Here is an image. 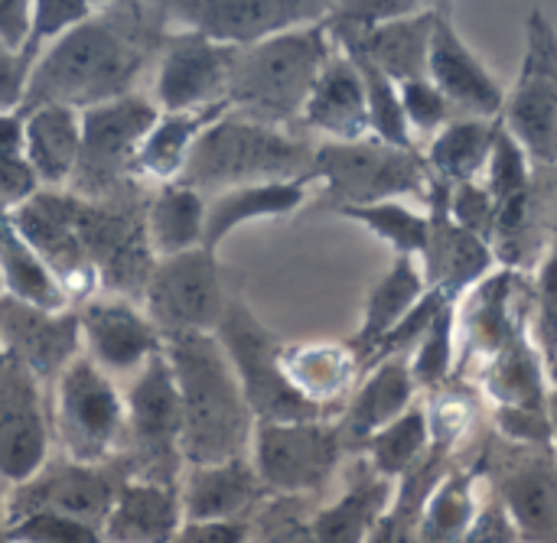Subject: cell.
Wrapping results in <instances>:
<instances>
[{
    "label": "cell",
    "mask_w": 557,
    "mask_h": 543,
    "mask_svg": "<svg viewBox=\"0 0 557 543\" xmlns=\"http://www.w3.org/2000/svg\"><path fill=\"white\" fill-rule=\"evenodd\" d=\"M499 443L483 446V476H493L519 543H557V453Z\"/></svg>",
    "instance_id": "14"
},
{
    "label": "cell",
    "mask_w": 557,
    "mask_h": 543,
    "mask_svg": "<svg viewBox=\"0 0 557 543\" xmlns=\"http://www.w3.org/2000/svg\"><path fill=\"white\" fill-rule=\"evenodd\" d=\"M447 192L450 186L431 176L424 195V205L431 209H428V244L421 254V274L428 290L460 306V300L496 270V254L486 241L473 238L450 218Z\"/></svg>",
    "instance_id": "20"
},
{
    "label": "cell",
    "mask_w": 557,
    "mask_h": 543,
    "mask_svg": "<svg viewBox=\"0 0 557 543\" xmlns=\"http://www.w3.org/2000/svg\"><path fill=\"white\" fill-rule=\"evenodd\" d=\"M330 3L320 0H183L166 3L170 29H193L228 49H248L271 36L323 23Z\"/></svg>",
    "instance_id": "16"
},
{
    "label": "cell",
    "mask_w": 557,
    "mask_h": 543,
    "mask_svg": "<svg viewBox=\"0 0 557 543\" xmlns=\"http://www.w3.org/2000/svg\"><path fill=\"white\" fill-rule=\"evenodd\" d=\"M398 94H401V111H405V121H408V130L411 137L414 134H441L457 114L454 108L447 104V98L437 91V85L431 78H414V81H401L398 85Z\"/></svg>",
    "instance_id": "49"
},
{
    "label": "cell",
    "mask_w": 557,
    "mask_h": 543,
    "mask_svg": "<svg viewBox=\"0 0 557 543\" xmlns=\"http://www.w3.org/2000/svg\"><path fill=\"white\" fill-rule=\"evenodd\" d=\"M346 443L336 420H300V424H255L251 469L264 485L268 498H310L330 485Z\"/></svg>",
    "instance_id": "10"
},
{
    "label": "cell",
    "mask_w": 557,
    "mask_h": 543,
    "mask_svg": "<svg viewBox=\"0 0 557 543\" xmlns=\"http://www.w3.org/2000/svg\"><path fill=\"white\" fill-rule=\"evenodd\" d=\"M26 117L20 111H0V156H23Z\"/></svg>",
    "instance_id": "57"
},
{
    "label": "cell",
    "mask_w": 557,
    "mask_h": 543,
    "mask_svg": "<svg viewBox=\"0 0 557 543\" xmlns=\"http://www.w3.org/2000/svg\"><path fill=\"white\" fill-rule=\"evenodd\" d=\"M529 306H532V280L525 270L496 267L486 280H480L457 306V375L467 378L470 368L486 365L499 355L512 339L529 332Z\"/></svg>",
    "instance_id": "15"
},
{
    "label": "cell",
    "mask_w": 557,
    "mask_h": 543,
    "mask_svg": "<svg viewBox=\"0 0 557 543\" xmlns=\"http://www.w3.org/2000/svg\"><path fill=\"white\" fill-rule=\"evenodd\" d=\"M336 52L326 23L300 26L238 49L228 78V108L248 121L290 130L300 124L307 98Z\"/></svg>",
    "instance_id": "3"
},
{
    "label": "cell",
    "mask_w": 557,
    "mask_h": 543,
    "mask_svg": "<svg viewBox=\"0 0 557 543\" xmlns=\"http://www.w3.org/2000/svg\"><path fill=\"white\" fill-rule=\"evenodd\" d=\"M75 310L82 329V355L108 378L137 375L150 358L163 355V336L140 303L101 293Z\"/></svg>",
    "instance_id": "21"
},
{
    "label": "cell",
    "mask_w": 557,
    "mask_h": 543,
    "mask_svg": "<svg viewBox=\"0 0 557 543\" xmlns=\"http://www.w3.org/2000/svg\"><path fill=\"white\" fill-rule=\"evenodd\" d=\"M248 538H251V518L248 521H183L170 543H248Z\"/></svg>",
    "instance_id": "53"
},
{
    "label": "cell",
    "mask_w": 557,
    "mask_h": 543,
    "mask_svg": "<svg viewBox=\"0 0 557 543\" xmlns=\"http://www.w3.org/2000/svg\"><path fill=\"white\" fill-rule=\"evenodd\" d=\"M3 534L13 543H104L98 525L65 515H49V512L13 518L7 521Z\"/></svg>",
    "instance_id": "48"
},
{
    "label": "cell",
    "mask_w": 557,
    "mask_h": 543,
    "mask_svg": "<svg viewBox=\"0 0 557 543\" xmlns=\"http://www.w3.org/2000/svg\"><path fill=\"white\" fill-rule=\"evenodd\" d=\"M29 20H33V3L0 0V46L20 55L29 39Z\"/></svg>",
    "instance_id": "55"
},
{
    "label": "cell",
    "mask_w": 557,
    "mask_h": 543,
    "mask_svg": "<svg viewBox=\"0 0 557 543\" xmlns=\"http://www.w3.org/2000/svg\"><path fill=\"white\" fill-rule=\"evenodd\" d=\"M428 78L437 85V91L447 98L457 117H480V121L503 117L506 85L490 72V65L463 39L447 3H437Z\"/></svg>",
    "instance_id": "23"
},
{
    "label": "cell",
    "mask_w": 557,
    "mask_h": 543,
    "mask_svg": "<svg viewBox=\"0 0 557 543\" xmlns=\"http://www.w3.org/2000/svg\"><path fill=\"white\" fill-rule=\"evenodd\" d=\"M0 543H13V541H10V538H7V534L0 531Z\"/></svg>",
    "instance_id": "61"
},
{
    "label": "cell",
    "mask_w": 557,
    "mask_h": 543,
    "mask_svg": "<svg viewBox=\"0 0 557 543\" xmlns=\"http://www.w3.org/2000/svg\"><path fill=\"white\" fill-rule=\"evenodd\" d=\"M49 424L62 459L82 466L114 463L127 424L124 394L114 378L78 355L49 388Z\"/></svg>",
    "instance_id": "7"
},
{
    "label": "cell",
    "mask_w": 557,
    "mask_h": 543,
    "mask_svg": "<svg viewBox=\"0 0 557 543\" xmlns=\"http://www.w3.org/2000/svg\"><path fill=\"white\" fill-rule=\"evenodd\" d=\"M225 303L219 257L206 248L157 261L140 300L163 342L176 336H215Z\"/></svg>",
    "instance_id": "12"
},
{
    "label": "cell",
    "mask_w": 557,
    "mask_h": 543,
    "mask_svg": "<svg viewBox=\"0 0 557 543\" xmlns=\"http://www.w3.org/2000/svg\"><path fill=\"white\" fill-rule=\"evenodd\" d=\"M0 283H3V296L20 300L26 306H39V310H75L69 303L65 290L59 287V280L52 277V270L13 231L10 222L0 228Z\"/></svg>",
    "instance_id": "39"
},
{
    "label": "cell",
    "mask_w": 557,
    "mask_h": 543,
    "mask_svg": "<svg viewBox=\"0 0 557 543\" xmlns=\"http://www.w3.org/2000/svg\"><path fill=\"white\" fill-rule=\"evenodd\" d=\"M447 212H450V218L463 231H470L473 238H480V241H486L493 248V235H496V202L486 192L483 179L480 182L450 186V192H447Z\"/></svg>",
    "instance_id": "50"
},
{
    "label": "cell",
    "mask_w": 557,
    "mask_h": 543,
    "mask_svg": "<svg viewBox=\"0 0 557 543\" xmlns=\"http://www.w3.org/2000/svg\"><path fill=\"white\" fill-rule=\"evenodd\" d=\"M23 117H26L23 156H26L29 169L36 173L39 186L42 189H69L75 166H78L82 114L72 108L46 104Z\"/></svg>",
    "instance_id": "35"
},
{
    "label": "cell",
    "mask_w": 557,
    "mask_h": 543,
    "mask_svg": "<svg viewBox=\"0 0 557 543\" xmlns=\"http://www.w3.org/2000/svg\"><path fill=\"white\" fill-rule=\"evenodd\" d=\"M228 111V104H215L206 111H160L134 156V179L150 189L180 182L199 137Z\"/></svg>",
    "instance_id": "30"
},
{
    "label": "cell",
    "mask_w": 557,
    "mask_h": 543,
    "mask_svg": "<svg viewBox=\"0 0 557 543\" xmlns=\"http://www.w3.org/2000/svg\"><path fill=\"white\" fill-rule=\"evenodd\" d=\"M281 371L290 391L326 420L343 414L362 381V362L349 342H284Z\"/></svg>",
    "instance_id": "24"
},
{
    "label": "cell",
    "mask_w": 557,
    "mask_h": 543,
    "mask_svg": "<svg viewBox=\"0 0 557 543\" xmlns=\"http://www.w3.org/2000/svg\"><path fill=\"white\" fill-rule=\"evenodd\" d=\"M144 225L157 261L196 251L206 238V195L183 182L157 186L147 195Z\"/></svg>",
    "instance_id": "36"
},
{
    "label": "cell",
    "mask_w": 557,
    "mask_h": 543,
    "mask_svg": "<svg viewBox=\"0 0 557 543\" xmlns=\"http://www.w3.org/2000/svg\"><path fill=\"white\" fill-rule=\"evenodd\" d=\"M437 23V3H424L421 10L398 16L392 23H382L362 36L333 42L346 55H359L382 68L395 85L428 78V59H431V39Z\"/></svg>",
    "instance_id": "28"
},
{
    "label": "cell",
    "mask_w": 557,
    "mask_h": 543,
    "mask_svg": "<svg viewBox=\"0 0 557 543\" xmlns=\"http://www.w3.org/2000/svg\"><path fill=\"white\" fill-rule=\"evenodd\" d=\"M157 114L160 111L153 98L140 91L82 111V147L69 192L101 202L131 189L137 182L134 156L147 130L153 127Z\"/></svg>",
    "instance_id": "9"
},
{
    "label": "cell",
    "mask_w": 557,
    "mask_h": 543,
    "mask_svg": "<svg viewBox=\"0 0 557 543\" xmlns=\"http://www.w3.org/2000/svg\"><path fill=\"white\" fill-rule=\"evenodd\" d=\"M457 355H460L457 306H444L437 313V319L428 326V332L421 336V342L408 355V368H411V378H414L418 391L434 394L444 384H450L454 375H457Z\"/></svg>",
    "instance_id": "42"
},
{
    "label": "cell",
    "mask_w": 557,
    "mask_h": 543,
    "mask_svg": "<svg viewBox=\"0 0 557 543\" xmlns=\"http://www.w3.org/2000/svg\"><path fill=\"white\" fill-rule=\"evenodd\" d=\"M300 124L307 130L323 134L330 143H352V140L372 137L366 85H362L356 62L346 52L336 49L326 59V65L307 98Z\"/></svg>",
    "instance_id": "26"
},
{
    "label": "cell",
    "mask_w": 557,
    "mask_h": 543,
    "mask_svg": "<svg viewBox=\"0 0 557 543\" xmlns=\"http://www.w3.org/2000/svg\"><path fill=\"white\" fill-rule=\"evenodd\" d=\"M127 424L114 466L124 479L180 485L183 463V411L166 355L150 358L124 391Z\"/></svg>",
    "instance_id": "6"
},
{
    "label": "cell",
    "mask_w": 557,
    "mask_h": 543,
    "mask_svg": "<svg viewBox=\"0 0 557 543\" xmlns=\"http://www.w3.org/2000/svg\"><path fill=\"white\" fill-rule=\"evenodd\" d=\"M362 75V85H366V101H369V124H372V137L388 143V147H401V150H418L411 130H408V121H405V111H401V94H398V85L382 72L375 68L372 62L359 59V55H349Z\"/></svg>",
    "instance_id": "44"
},
{
    "label": "cell",
    "mask_w": 557,
    "mask_h": 543,
    "mask_svg": "<svg viewBox=\"0 0 557 543\" xmlns=\"http://www.w3.org/2000/svg\"><path fill=\"white\" fill-rule=\"evenodd\" d=\"M7 222H10V215H7V212H0V228H3Z\"/></svg>",
    "instance_id": "60"
},
{
    "label": "cell",
    "mask_w": 557,
    "mask_h": 543,
    "mask_svg": "<svg viewBox=\"0 0 557 543\" xmlns=\"http://www.w3.org/2000/svg\"><path fill=\"white\" fill-rule=\"evenodd\" d=\"M183 525L180 485L127 479L101 525L104 543H170Z\"/></svg>",
    "instance_id": "31"
},
{
    "label": "cell",
    "mask_w": 557,
    "mask_h": 543,
    "mask_svg": "<svg viewBox=\"0 0 557 543\" xmlns=\"http://www.w3.org/2000/svg\"><path fill=\"white\" fill-rule=\"evenodd\" d=\"M503 124L529 153L535 173L557 169V23L542 7L529 10L525 55L506 91Z\"/></svg>",
    "instance_id": "11"
},
{
    "label": "cell",
    "mask_w": 557,
    "mask_h": 543,
    "mask_svg": "<svg viewBox=\"0 0 557 543\" xmlns=\"http://www.w3.org/2000/svg\"><path fill=\"white\" fill-rule=\"evenodd\" d=\"M483 479V453L470 466H450L444 479L434 485V492L424 502L418 543H450L463 538L470 525L480 515L476 482Z\"/></svg>",
    "instance_id": "38"
},
{
    "label": "cell",
    "mask_w": 557,
    "mask_h": 543,
    "mask_svg": "<svg viewBox=\"0 0 557 543\" xmlns=\"http://www.w3.org/2000/svg\"><path fill=\"white\" fill-rule=\"evenodd\" d=\"M170 33L166 3H98L33 65L20 114L46 104L88 111L134 94Z\"/></svg>",
    "instance_id": "1"
},
{
    "label": "cell",
    "mask_w": 557,
    "mask_h": 543,
    "mask_svg": "<svg viewBox=\"0 0 557 543\" xmlns=\"http://www.w3.org/2000/svg\"><path fill=\"white\" fill-rule=\"evenodd\" d=\"M349 222H359L375 238H382L395 257H421L428 244V212H418L405 202H379V205H359L336 212Z\"/></svg>",
    "instance_id": "43"
},
{
    "label": "cell",
    "mask_w": 557,
    "mask_h": 543,
    "mask_svg": "<svg viewBox=\"0 0 557 543\" xmlns=\"http://www.w3.org/2000/svg\"><path fill=\"white\" fill-rule=\"evenodd\" d=\"M268 502L251 459L186 466L180 476L183 521H248Z\"/></svg>",
    "instance_id": "25"
},
{
    "label": "cell",
    "mask_w": 557,
    "mask_h": 543,
    "mask_svg": "<svg viewBox=\"0 0 557 543\" xmlns=\"http://www.w3.org/2000/svg\"><path fill=\"white\" fill-rule=\"evenodd\" d=\"M95 7L98 3H88V0H36L33 3V20H29V39H26V46L20 52V62L26 65V72H33L36 59L55 39H62L82 20H88L95 13Z\"/></svg>",
    "instance_id": "46"
},
{
    "label": "cell",
    "mask_w": 557,
    "mask_h": 543,
    "mask_svg": "<svg viewBox=\"0 0 557 543\" xmlns=\"http://www.w3.org/2000/svg\"><path fill=\"white\" fill-rule=\"evenodd\" d=\"M392 498L395 482L382 479L366 459L356 456V469L349 476L346 492L333 505L313 512V538L317 543H369L372 531L392 508Z\"/></svg>",
    "instance_id": "32"
},
{
    "label": "cell",
    "mask_w": 557,
    "mask_h": 543,
    "mask_svg": "<svg viewBox=\"0 0 557 543\" xmlns=\"http://www.w3.org/2000/svg\"><path fill=\"white\" fill-rule=\"evenodd\" d=\"M499 124H503V117H496V121L454 117L441 134L431 137V143L424 150V163H428L431 176L447 186L480 182L490 166Z\"/></svg>",
    "instance_id": "37"
},
{
    "label": "cell",
    "mask_w": 557,
    "mask_h": 543,
    "mask_svg": "<svg viewBox=\"0 0 557 543\" xmlns=\"http://www.w3.org/2000/svg\"><path fill=\"white\" fill-rule=\"evenodd\" d=\"M10 225L52 270L72 306L98 296V274L78 231V195L69 189H42L10 212Z\"/></svg>",
    "instance_id": "13"
},
{
    "label": "cell",
    "mask_w": 557,
    "mask_h": 543,
    "mask_svg": "<svg viewBox=\"0 0 557 543\" xmlns=\"http://www.w3.org/2000/svg\"><path fill=\"white\" fill-rule=\"evenodd\" d=\"M548 388H552V391H557V355H555V362L548 365Z\"/></svg>",
    "instance_id": "59"
},
{
    "label": "cell",
    "mask_w": 557,
    "mask_h": 543,
    "mask_svg": "<svg viewBox=\"0 0 557 543\" xmlns=\"http://www.w3.org/2000/svg\"><path fill=\"white\" fill-rule=\"evenodd\" d=\"M480 404H483V394L467 378H454L441 391L428 394V401L421 407H424V420H428L431 450L454 459V453L473 437V430L480 424Z\"/></svg>",
    "instance_id": "41"
},
{
    "label": "cell",
    "mask_w": 557,
    "mask_h": 543,
    "mask_svg": "<svg viewBox=\"0 0 557 543\" xmlns=\"http://www.w3.org/2000/svg\"><path fill=\"white\" fill-rule=\"evenodd\" d=\"M304 498H268L251 515L248 543H317Z\"/></svg>",
    "instance_id": "47"
},
{
    "label": "cell",
    "mask_w": 557,
    "mask_h": 543,
    "mask_svg": "<svg viewBox=\"0 0 557 543\" xmlns=\"http://www.w3.org/2000/svg\"><path fill=\"white\" fill-rule=\"evenodd\" d=\"M450 543H519V534H516L509 515L503 512V505L493 498L490 505L480 508V515L470 525V531Z\"/></svg>",
    "instance_id": "54"
},
{
    "label": "cell",
    "mask_w": 557,
    "mask_h": 543,
    "mask_svg": "<svg viewBox=\"0 0 557 543\" xmlns=\"http://www.w3.org/2000/svg\"><path fill=\"white\" fill-rule=\"evenodd\" d=\"M310 179L320 182L317 205L330 212H343V209L379 205V202L424 199L431 169L421 150L388 147L375 137L352 140V143L323 140L313 150Z\"/></svg>",
    "instance_id": "5"
},
{
    "label": "cell",
    "mask_w": 557,
    "mask_h": 543,
    "mask_svg": "<svg viewBox=\"0 0 557 543\" xmlns=\"http://www.w3.org/2000/svg\"><path fill=\"white\" fill-rule=\"evenodd\" d=\"M313 150L317 147L294 130L268 127L228 111L199 137L180 182L202 195H215L255 182L310 179Z\"/></svg>",
    "instance_id": "4"
},
{
    "label": "cell",
    "mask_w": 557,
    "mask_h": 543,
    "mask_svg": "<svg viewBox=\"0 0 557 543\" xmlns=\"http://www.w3.org/2000/svg\"><path fill=\"white\" fill-rule=\"evenodd\" d=\"M418 404V384L411 378L408 358H392L362 375L343 414L336 417L346 453H356L369 437L395 424Z\"/></svg>",
    "instance_id": "27"
},
{
    "label": "cell",
    "mask_w": 557,
    "mask_h": 543,
    "mask_svg": "<svg viewBox=\"0 0 557 543\" xmlns=\"http://www.w3.org/2000/svg\"><path fill=\"white\" fill-rule=\"evenodd\" d=\"M428 453H431V437H428L424 407L414 404L395 424H388L385 430L369 437L352 456L366 459L382 479L401 482L408 472H414L428 459Z\"/></svg>",
    "instance_id": "40"
},
{
    "label": "cell",
    "mask_w": 557,
    "mask_h": 543,
    "mask_svg": "<svg viewBox=\"0 0 557 543\" xmlns=\"http://www.w3.org/2000/svg\"><path fill=\"white\" fill-rule=\"evenodd\" d=\"M163 355L170 362L183 411V463L212 466L248 459L255 417L219 339L176 336L163 342Z\"/></svg>",
    "instance_id": "2"
},
{
    "label": "cell",
    "mask_w": 557,
    "mask_h": 543,
    "mask_svg": "<svg viewBox=\"0 0 557 543\" xmlns=\"http://www.w3.org/2000/svg\"><path fill=\"white\" fill-rule=\"evenodd\" d=\"M310 179H287V182H255V186H238L225 189L206 199V238L202 248L219 254L225 238L238 231L248 222H264V218H284L294 215L310 202Z\"/></svg>",
    "instance_id": "29"
},
{
    "label": "cell",
    "mask_w": 557,
    "mask_h": 543,
    "mask_svg": "<svg viewBox=\"0 0 557 543\" xmlns=\"http://www.w3.org/2000/svg\"><path fill=\"white\" fill-rule=\"evenodd\" d=\"M52 453L49 391L0 352V482L23 485Z\"/></svg>",
    "instance_id": "19"
},
{
    "label": "cell",
    "mask_w": 557,
    "mask_h": 543,
    "mask_svg": "<svg viewBox=\"0 0 557 543\" xmlns=\"http://www.w3.org/2000/svg\"><path fill=\"white\" fill-rule=\"evenodd\" d=\"M428 283L421 274V264L414 257H395L392 267L385 270V277L379 283H372L369 296H366V310H362V323L356 329V336L349 339L352 352L362 362V375L375 355V349L401 326V319L424 300Z\"/></svg>",
    "instance_id": "33"
},
{
    "label": "cell",
    "mask_w": 557,
    "mask_h": 543,
    "mask_svg": "<svg viewBox=\"0 0 557 543\" xmlns=\"http://www.w3.org/2000/svg\"><path fill=\"white\" fill-rule=\"evenodd\" d=\"M0 352L20 362L49 391L82 355L78 310H39L0 296Z\"/></svg>",
    "instance_id": "22"
},
{
    "label": "cell",
    "mask_w": 557,
    "mask_h": 543,
    "mask_svg": "<svg viewBox=\"0 0 557 543\" xmlns=\"http://www.w3.org/2000/svg\"><path fill=\"white\" fill-rule=\"evenodd\" d=\"M493 430L496 440L509 446H529V450H555V430L548 411H512V407H493Z\"/></svg>",
    "instance_id": "51"
},
{
    "label": "cell",
    "mask_w": 557,
    "mask_h": 543,
    "mask_svg": "<svg viewBox=\"0 0 557 543\" xmlns=\"http://www.w3.org/2000/svg\"><path fill=\"white\" fill-rule=\"evenodd\" d=\"M238 49L193 29H170L153 62L157 111H206L228 104V78Z\"/></svg>",
    "instance_id": "17"
},
{
    "label": "cell",
    "mask_w": 557,
    "mask_h": 543,
    "mask_svg": "<svg viewBox=\"0 0 557 543\" xmlns=\"http://www.w3.org/2000/svg\"><path fill=\"white\" fill-rule=\"evenodd\" d=\"M124 482L127 479L114 463L82 466L62 456H49V463L33 479H26L23 485L10 492L7 521L49 512V515H65V518H78V521L101 528Z\"/></svg>",
    "instance_id": "18"
},
{
    "label": "cell",
    "mask_w": 557,
    "mask_h": 543,
    "mask_svg": "<svg viewBox=\"0 0 557 543\" xmlns=\"http://www.w3.org/2000/svg\"><path fill=\"white\" fill-rule=\"evenodd\" d=\"M7 498H10V492H3V482H0V531L7 528Z\"/></svg>",
    "instance_id": "58"
},
{
    "label": "cell",
    "mask_w": 557,
    "mask_h": 543,
    "mask_svg": "<svg viewBox=\"0 0 557 543\" xmlns=\"http://www.w3.org/2000/svg\"><path fill=\"white\" fill-rule=\"evenodd\" d=\"M529 336L539 345L545 365H552L557 355V235L539 257V270L532 277Z\"/></svg>",
    "instance_id": "45"
},
{
    "label": "cell",
    "mask_w": 557,
    "mask_h": 543,
    "mask_svg": "<svg viewBox=\"0 0 557 543\" xmlns=\"http://www.w3.org/2000/svg\"><path fill=\"white\" fill-rule=\"evenodd\" d=\"M39 192L42 186L36 173L29 169L26 156H0V212L10 215Z\"/></svg>",
    "instance_id": "52"
},
{
    "label": "cell",
    "mask_w": 557,
    "mask_h": 543,
    "mask_svg": "<svg viewBox=\"0 0 557 543\" xmlns=\"http://www.w3.org/2000/svg\"><path fill=\"white\" fill-rule=\"evenodd\" d=\"M215 339L238 378V388L245 394V404H248L255 424L326 420L290 391V384L281 371L284 339L274 329H268L242 296L228 293Z\"/></svg>",
    "instance_id": "8"
},
{
    "label": "cell",
    "mask_w": 557,
    "mask_h": 543,
    "mask_svg": "<svg viewBox=\"0 0 557 543\" xmlns=\"http://www.w3.org/2000/svg\"><path fill=\"white\" fill-rule=\"evenodd\" d=\"M26 81H29V72L20 62V55L0 46V111H16L20 108Z\"/></svg>",
    "instance_id": "56"
},
{
    "label": "cell",
    "mask_w": 557,
    "mask_h": 543,
    "mask_svg": "<svg viewBox=\"0 0 557 543\" xmlns=\"http://www.w3.org/2000/svg\"><path fill=\"white\" fill-rule=\"evenodd\" d=\"M480 394L493 401V407L512 411H548V365L532 342V336L512 339L499 355L476 368Z\"/></svg>",
    "instance_id": "34"
}]
</instances>
